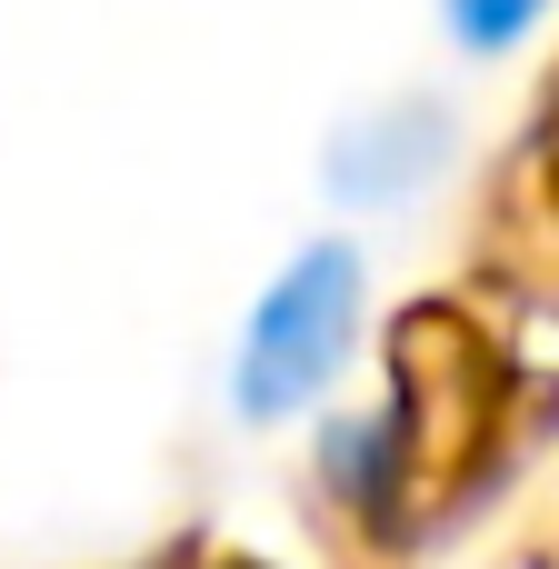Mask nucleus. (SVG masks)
Masks as SVG:
<instances>
[{"instance_id": "nucleus-1", "label": "nucleus", "mask_w": 559, "mask_h": 569, "mask_svg": "<svg viewBox=\"0 0 559 569\" xmlns=\"http://www.w3.org/2000/svg\"><path fill=\"white\" fill-rule=\"evenodd\" d=\"M350 330H360V260L350 250H300L260 290V310L240 330V360H230L240 410L250 420H290L300 400H320L330 370L350 360Z\"/></svg>"}, {"instance_id": "nucleus-2", "label": "nucleus", "mask_w": 559, "mask_h": 569, "mask_svg": "<svg viewBox=\"0 0 559 569\" xmlns=\"http://www.w3.org/2000/svg\"><path fill=\"white\" fill-rule=\"evenodd\" d=\"M540 10H550V0H450V30H460L470 50H510V40L540 30Z\"/></svg>"}]
</instances>
